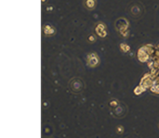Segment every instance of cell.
Listing matches in <instances>:
<instances>
[{
	"label": "cell",
	"instance_id": "obj_2",
	"mask_svg": "<svg viewBox=\"0 0 159 138\" xmlns=\"http://www.w3.org/2000/svg\"><path fill=\"white\" fill-rule=\"evenodd\" d=\"M43 32H44L45 35L50 36V35H53L54 33H55V28L50 25H46L43 28Z\"/></svg>",
	"mask_w": 159,
	"mask_h": 138
},
{
	"label": "cell",
	"instance_id": "obj_1",
	"mask_svg": "<svg viewBox=\"0 0 159 138\" xmlns=\"http://www.w3.org/2000/svg\"><path fill=\"white\" fill-rule=\"evenodd\" d=\"M83 4H84V7L86 8H88V10H93L95 8V7H96L97 2L96 0H84Z\"/></svg>",
	"mask_w": 159,
	"mask_h": 138
}]
</instances>
